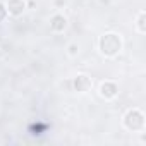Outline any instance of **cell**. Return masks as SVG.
I'll return each instance as SVG.
<instances>
[{
  "label": "cell",
  "mask_w": 146,
  "mask_h": 146,
  "mask_svg": "<svg viewBox=\"0 0 146 146\" xmlns=\"http://www.w3.org/2000/svg\"><path fill=\"white\" fill-rule=\"evenodd\" d=\"M100 46H102V52H103V53L113 55L117 50H120V40H119L115 35H107V36L102 38Z\"/></svg>",
  "instance_id": "obj_1"
},
{
  "label": "cell",
  "mask_w": 146,
  "mask_h": 146,
  "mask_svg": "<svg viewBox=\"0 0 146 146\" xmlns=\"http://www.w3.org/2000/svg\"><path fill=\"white\" fill-rule=\"evenodd\" d=\"M23 9H24V2H21V0H11L9 2V12L11 14H19Z\"/></svg>",
  "instance_id": "obj_2"
}]
</instances>
